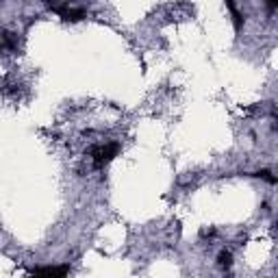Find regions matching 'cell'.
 Listing matches in <instances>:
<instances>
[{
    "instance_id": "1",
    "label": "cell",
    "mask_w": 278,
    "mask_h": 278,
    "mask_svg": "<svg viewBox=\"0 0 278 278\" xmlns=\"http://www.w3.org/2000/svg\"><path fill=\"white\" fill-rule=\"evenodd\" d=\"M118 152H120V146L116 142L113 144H100V146H94V148L89 150V157H92L96 168H104L107 163H111L118 157Z\"/></svg>"
},
{
    "instance_id": "2",
    "label": "cell",
    "mask_w": 278,
    "mask_h": 278,
    "mask_svg": "<svg viewBox=\"0 0 278 278\" xmlns=\"http://www.w3.org/2000/svg\"><path fill=\"white\" fill-rule=\"evenodd\" d=\"M48 7H50L54 13H59L65 22H80L87 15L83 9H70V7H59V5H52V3H48Z\"/></svg>"
},
{
    "instance_id": "3",
    "label": "cell",
    "mask_w": 278,
    "mask_h": 278,
    "mask_svg": "<svg viewBox=\"0 0 278 278\" xmlns=\"http://www.w3.org/2000/svg\"><path fill=\"white\" fill-rule=\"evenodd\" d=\"M70 272V267L68 265H61V267H35L31 274H35V276H52V278H61Z\"/></svg>"
},
{
    "instance_id": "4",
    "label": "cell",
    "mask_w": 278,
    "mask_h": 278,
    "mask_svg": "<svg viewBox=\"0 0 278 278\" xmlns=\"http://www.w3.org/2000/svg\"><path fill=\"white\" fill-rule=\"evenodd\" d=\"M18 48V39H15L13 33L3 31L0 33V52H13Z\"/></svg>"
},
{
    "instance_id": "5",
    "label": "cell",
    "mask_w": 278,
    "mask_h": 278,
    "mask_svg": "<svg viewBox=\"0 0 278 278\" xmlns=\"http://www.w3.org/2000/svg\"><path fill=\"white\" fill-rule=\"evenodd\" d=\"M226 7H228V11H231V15H233L235 31H239V29H241V24H243V15H241L239 9L235 7V0H226Z\"/></svg>"
},
{
    "instance_id": "6",
    "label": "cell",
    "mask_w": 278,
    "mask_h": 278,
    "mask_svg": "<svg viewBox=\"0 0 278 278\" xmlns=\"http://www.w3.org/2000/svg\"><path fill=\"white\" fill-rule=\"evenodd\" d=\"M217 265L222 267V269H231V265H233V255L231 252H219V257H217Z\"/></svg>"
},
{
    "instance_id": "7",
    "label": "cell",
    "mask_w": 278,
    "mask_h": 278,
    "mask_svg": "<svg viewBox=\"0 0 278 278\" xmlns=\"http://www.w3.org/2000/svg\"><path fill=\"white\" fill-rule=\"evenodd\" d=\"M255 176H259V178H265V181L269 183V185H276V176L272 174L269 170H261V172H255Z\"/></svg>"
},
{
    "instance_id": "8",
    "label": "cell",
    "mask_w": 278,
    "mask_h": 278,
    "mask_svg": "<svg viewBox=\"0 0 278 278\" xmlns=\"http://www.w3.org/2000/svg\"><path fill=\"white\" fill-rule=\"evenodd\" d=\"M276 5H278V0H267V7H269V11H274V9H276Z\"/></svg>"
}]
</instances>
